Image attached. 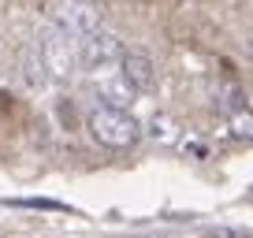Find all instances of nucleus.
I'll return each instance as SVG.
<instances>
[{
  "mask_svg": "<svg viewBox=\"0 0 253 238\" xmlns=\"http://www.w3.org/2000/svg\"><path fill=\"white\" fill-rule=\"evenodd\" d=\"M86 130L104 149H130V145H138V138H142V123H138L130 112L104 108V104H97L86 116Z\"/></svg>",
  "mask_w": 253,
  "mask_h": 238,
  "instance_id": "f257e3e1",
  "label": "nucleus"
},
{
  "mask_svg": "<svg viewBox=\"0 0 253 238\" xmlns=\"http://www.w3.org/2000/svg\"><path fill=\"white\" fill-rule=\"evenodd\" d=\"M38 60H41V71L48 75L52 82H71L75 71H79V41L71 34H63L60 26H48L41 34V45H38Z\"/></svg>",
  "mask_w": 253,
  "mask_h": 238,
  "instance_id": "f03ea898",
  "label": "nucleus"
},
{
  "mask_svg": "<svg viewBox=\"0 0 253 238\" xmlns=\"http://www.w3.org/2000/svg\"><path fill=\"white\" fill-rule=\"evenodd\" d=\"M123 52H126L123 41L112 30H97V34H89V38L79 41V64L86 67V71H101V67H108V64H119Z\"/></svg>",
  "mask_w": 253,
  "mask_h": 238,
  "instance_id": "7ed1b4c3",
  "label": "nucleus"
},
{
  "mask_svg": "<svg viewBox=\"0 0 253 238\" xmlns=\"http://www.w3.org/2000/svg\"><path fill=\"white\" fill-rule=\"evenodd\" d=\"M56 26L63 34H71V38H89V34L104 30L101 26V8H97L93 0H63V8L56 11Z\"/></svg>",
  "mask_w": 253,
  "mask_h": 238,
  "instance_id": "20e7f679",
  "label": "nucleus"
},
{
  "mask_svg": "<svg viewBox=\"0 0 253 238\" xmlns=\"http://www.w3.org/2000/svg\"><path fill=\"white\" fill-rule=\"evenodd\" d=\"M119 75H123L138 93L157 86V64H153V56L142 52V48H126L123 60H119Z\"/></svg>",
  "mask_w": 253,
  "mask_h": 238,
  "instance_id": "39448f33",
  "label": "nucleus"
},
{
  "mask_svg": "<svg viewBox=\"0 0 253 238\" xmlns=\"http://www.w3.org/2000/svg\"><path fill=\"white\" fill-rule=\"evenodd\" d=\"M97 97H101L104 108H119L130 112V104L138 101V89L123 79V75H108V79H97Z\"/></svg>",
  "mask_w": 253,
  "mask_h": 238,
  "instance_id": "423d86ee",
  "label": "nucleus"
},
{
  "mask_svg": "<svg viewBox=\"0 0 253 238\" xmlns=\"http://www.w3.org/2000/svg\"><path fill=\"white\" fill-rule=\"evenodd\" d=\"M216 108H220L223 116L242 112L246 108V89L238 86V82H220V86H216Z\"/></svg>",
  "mask_w": 253,
  "mask_h": 238,
  "instance_id": "0eeeda50",
  "label": "nucleus"
},
{
  "mask_svg": "<svg viewBox=\"0 0 253 238\" xmlns=\"http://www.w3.org/2000/svg\"><path fill=\"white\" fill-rule=\"evenodd\" d=\"M227 127L235 138H242V142H253V108L246 104L242 112H235V116H227Z\"/></svg>",
  "mask_w": 253,
  "mask_h": 238,
  "instance_id": "6e6552de",
  "label": "nucleus"
},
{
  "mask_svg": "<svg viewBox=\"0 0 253 238\" xmlns=\"http://www.w3.org/2000/svg\"><path fill=\"white\" fill-rule=\"evenodd\" d=\"M205 238H253V235L238 231V227H212V231H205Z\"/></svg>",
  "mask_w": 253,
  "mask_h": 238,
  "instance_id": "1a4fd4ad",
  "label": "nucleus"
}]
</instances>
